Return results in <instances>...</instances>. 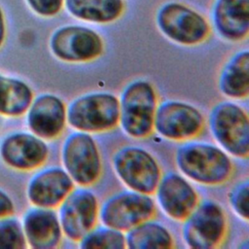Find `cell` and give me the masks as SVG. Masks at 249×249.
Here are the masks:
<instances>
[{"instance_id": "cell-1", "label": "cell", "mask_w": 249, "mask_h": 249, "mask_svg": "<svg viewBox=\"0 0 249 249\" xmlns=\"http://www.w3.org/2000/svg\"><path fill=\"white\" fill-rule=\"evenodd\" d=\"M180 172L188 179L204 186H218L230 180L233 164L222 148L205 142H187L175 154Z\"/></svg>"}, {"instance_id": "cell-2", "label": "cell", "mask_w": 249, "mask_h": 249, "mask_svg": "<svg viewBox=\"0 0 249 249\" xmlns=\"http://www.w3.org/2000/svg\"><path fill=\"white\" fill-rule=\"evenodd\" d=\"M156 25L168 40L182 46L205 42L211 25L206 17L194 7L180 1H167L156 13Z\"/></svg>"}, {"instance_id": "cell-3", "label": "cell", "mask_w": 249, "mask_h": 249, "mask_svg": "<svg viewBox=\"0 0 249 249\" xmlns=\"http://www.w3.org/2000/svg\"><path fill=\"white\" fill-rule=\"evenodd\" d=\"M120 103V120L124 132L132 138H146L154 130L158 106L157 92L146 80H136L123 90Z\"/></svg>"}, {"instance_id": "cell-4", "label": "cell", "mask_w": 249, "mask_h": 249, "mask_svg": "<svg viewBox=\"0 0 249 249\" xmlns=\"http://www.w3.org/2000/svg\"><path fill=\"white\" fill-rule=\"evenodd\" d=\"M119 98L110 92L97 91L75 98L66 107V121L76 130L99 133L119 124Z\"/></svg>"}, {"instance_id": "cell-5", "label": "cell", "mask_w": 249, "mask_h": 249, "mask_svg": "<svg viewBox=\"0 0 249 249\" xmlns=\"http://www.w3.org/2000/svg\"><path fill=\"white\" fill-rule=\"evenodd\" d=\"M209 128L220 148L230 156L246 159L249 155V120L236 103L224 101L209 114Z\"/></svg>"}, {"instance_id": "cell-6", "label": "cell", "mask_w": 249, "mask_h": 249, "mask_svg": "<svg viewBox=\"0 0 249 249\" xmlns=\"http://www.w3.org/2000/svg\"><path fill=\"white\" fill-rule=\"evenodd\" d=\"M228 230L227 215L223 207L213 199L198 201L184 220L182 237L193 249H214L225 240Z\"/></svg>"}, {"instance_id": "cell-7", "label": "cell", "mask_w": 249, "mask_h": 249, "mask_svg": "<svg viewBox=\"0 0 249 249\" xmlns=\"http://www.w3.org/2000/svg\"><path fill=\"white\" fill-rule=\"evenodd\" d=\"M112 164L118 178L129 190L155 194L161 170L150 152L139 146H124L115 152Z\"/></svg>"}, {"instance_id": "cell-8", "label": "cell", "mask_w": 249, "mask_h": 249, "mask_svg": "<svg viewBox=\"0 0 249 249\" xmlns=\"http://www.w3.org/2000/svg\"><path fill=\"white\" fill-rule=\"evenodd\" d=\"M61 161L73 182L81 187L94 184L102 171V160L92 136L84 131L69 134L61 147Z\"/></svg>"}, {"instance_id": "cell-9", "label": "cell", "mask_w": 249, "mask_h": 249, "mask_svg": "<svg viewBox=\"0 0 249 249\" xmlns=\"http://www.w3.org/2000/svg\"><path fill=\"white\" fill-rule=\"evenodd\" d=\"M50 50L59 60L85 63L102 55L104 42L94 29L81 24H67L55 29L50 38Z\"/></svg>"}, {"instance_id": "cell-10", "label": "cell", "mask_w": 249, "mask_h": 249, "mask_svg": "<svg viewBox=\"0 0 249 249\" xmlns=\"http://www.w3.org/2000/svg\"><path fill=\"white\" fill-rule=\"evenodd\" d=\"M156 215V204L150 195L134 191L117 193L101 205L98 217L104 226L127 231Z\"/></svg>"}, {"instance_id": "cell-11", "label": "cell", "mask_w": 249, "mask_h": 249, "mask_svg": "<svg viewBox=\"0 0 249 249\" xmlns=\"http://www.w3.org/2000/svg\"><path fill=\"white\" fill-rule=\"evenodd\" d=\"M204 127V117L194 105L178 100L159 104L154 119V130L171 141H187L198 136Z\"/></svg>"}, {"instance_id": "cell-12", "label": "cell", "mask_w": 249, "mask_h": 249, "mask_svg": "<svg viewBox=\"0 0 249 249\" xmlns=\"http://www.w3.org/2000/svg\"><path fill=\"white\" fill-rule=\"evenodd\" d=\"M98 212V200L93 192L86 187L73 189L59 205L62 233L71 241L79 242L95 227Z\"/></svg>"}, {"instance_id": "cell-13", "label": "cell", "mask_w": 249, "mask_h": 249, "mask_svg": "<svg viewBox=\"0 0 249 249\" xmlns=\"http://www.w3.org/2000/svg\"><path fill=\"white\" fill-rule=\"evenodd\" d=\"M155 193L160 209L175 221H184L199 201L186 177L173 171L161 175Z\"/></svg>"}, {"instance_id": "cell-14", "label": "cell", "mask_w": 249, "mask_h": 249, "mask_svg": "<svg viewBox=\"0 0 249 249\" xmlns=\"http://www.w3.org/2000/svg\"><path fill=\"white\" fill-rule=\"evenodd\" d=\"M26 112L29 129L44 140L57 138L65 128L66 106L54 94L44 93L37 96Z\"/></svg>"}, {"instance_id": "cell-15", "label": "cell", "mask_w": 249, "mask_h": 249, "mask_svg": "<svg viewBox=\"0 0 249 249\" xmlns=\"http://www.w3.org/2000/svg\"><path fill=\"white\" fill-rule=\"evenodd\" d=\"M0 154L9 166L18 170H32L47 160L49 147L44 139L34 133L16 132L3 140Z\"/></svg>"}, {"instance_id": "cell-16", "label": "cell", "mask_w": 249, "mask_h": 249, "mask_svg": "<svg viewBox=\"0 0 249 249\" xmlns=\"http://www.w3.org/2000/svg\"><path fill=\"white\" fill-rule=\"evenodd\" d=\"M74 184L64 168L48 167L31 178L27 186V197L34 206L53 209L70 194Z\"/></svg>"}, {"instance_id": "cell-17", "label": "cell", "mask_w": 249, "mask_h": 249, "mask_svg": "<svg viewBox=\"0 0 249 249\" xmlns=\"http://www.w3.org/2000/svg\"><path fill=\"white\" fill-rule=\"evenodd\" d=\"M211 22L224 40H246L249 34V0H215L211 9Z\"/></svg>"}, {"instance_id": "cell-18", "label": "cell", "mask_w": 249, "mask_h": 249, "mask_svg": "<svg viewBox=\"0 0 249 249\" xmlns=\"http://www.w3.org/2000/svg\"><path fill=\"white\" fill-rule=\"evenodd\" d=\"M22 230L27 246L34 249L57 248L62 239L58 215L53 208L29 209L22 221Z\"/></svg>"}, {"instance_id": "cell-19", "label": "cell", "mask_w": 249, "mask_h": 249, "mask_svg": "<svg viewBox=\"0 0 249 249\" xmlns=\"http://www.w3.org/2000/svg\"><path fill=\"white\" fill-rule=\"evenodd\" d=\"M63 8L74 18L94 24H109L124 12V0H64Z\"/></svg>"}, {"instance_id": "cell-20", "label": "cell", "mask_w": 249, "mask_h": 249, "mask_svg": "<svg viewBox=\"0 0 249 249\" xmlns=\"http://www.w3.org/2000/svg\"><path fill=\"white\" fill-rule=\"evenodd\" d=\"M222 94L242 99L249 93V52L242 50L232 54L224 65L218 80Z\"/></svg>"}, {"instance_id": "cell-21", "label": "cell", "mask_w": 249, "mask_h": 249, "mask_svg": "<svg viewBox=\"0 0 249 249\" xmlns=\"http://www.w3.org/2000/svg\"><path fill=\"white\" fill-rule=\"evenodd\" d=\"M125 247L130 249H157L173 247L170 231L161 224L151 220L131 228L124 234Z\"/></svg>"}, {"instance_id": "cell-22", "label": "cell", "mask_w": 249, "mask_h": 249, "mask_svg": "<svg viewBox=\"0 0 249 249\" xmlns=\"http://www.w3.org/2000/svg\"><path fill=\"white\" fill-rule=\"evenodd\" d=\"M33 100V92L24 82L0 75V114L17 117L24 114Z\"/></svg>"}, {"instance_id": "cell-23", "label": "cell", "mask_w": 249, "mask_h": 249, "mask_svg": "<svg viewBox=\"0 0 249 249\" xmlns=\"http://www.w3.org/2000/svg\"><path fill=\"white\" fill-rule=\"evenodd\" d=\"M82 249H124L125 248V236L124 231L101 226L93 228L80 241Z\"/></svg>"}, {"instance_id": "cell-24", "label": "cell", "mask_w": 249, "mask_h": 249, "mask_svg": "<svg viewBox=\"0 0 249 249\" xmlns=\"http://www.w3.org/2000/svg\"><path fill=\"white\" fill-rule=\"evenodd\" d=\"M26 247L21 224L10 216L0 218V249H23Z\"/></svg>"}, {"instance_id": "cell-25", "label": "cell", "mask_w": 249, "mask_h": 249, "mask_svg": "<svg viewBox=\"0 0 249 249\" xmlns=\"http://www.w3.org/2000/svg\"><path fill=\"white\" fill-rule=\"evenodd\" d=\"M248 180L238 183L228 194V200L232 211L244 221H248Z\"/></svg>"}, {"instance_id": "cell-26", "label": "cell", "mask_w": 249, "mask_h": 249, "mask_svg": "<svg viewBox=\"0 0 249 249\" xmlns=\"http://www.w3.org/2000/svg\"><path fill=\"white\" fill-rule=\"evenodd\" d=\"M29 7L39 16L51 18L56 16L63 8L64 0H26Z\"/></svg>"}, {"instance_id": "cell-27", "label": "cell", "mask_w": 249, "mask_h": 249, "mask_svg": "<svg viewBox=\"0 0 249 249\" xmlns=\"http://www.w3.org/2000/svg\"><path fill=\"white\" fill-rule=\"evenodd\" d=\"M15 206L12 198L0 190V218L11 216L14 213Z\"/></svg>"}, {"instance_id": "cell-28", "label": "cell", "mask_w": 249, "mask_h": 249, "mask_svg": "<svg viewBox=\"0 0 249 249\" xmlns=\"http://www.w3.org/2000/svg\"><path fill=\"white\" fill-rule=\"evenodd\" d=\"M4 35H5V25H4V18H3V15L0 9V47L3 43L4 40Z\"/></svg>"}]
</instances>
